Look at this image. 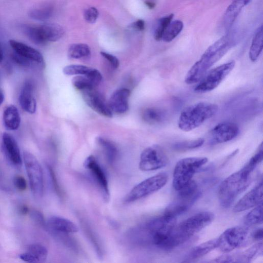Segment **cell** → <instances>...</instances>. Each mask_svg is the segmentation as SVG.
Instances as JSON below:
<instances>
[{"label":"cell","mask_w":263,"mask_h":263,"mask_svg":"<svg viewBox=\"0 0 263 263\" xmlns=\"http://www.w3.org/2000/svg\"><path fill=\"white\" fill-rule=\"evenodd\" d=\"M176 221L175 217L163 214L162 216L135 228L131 231L130 235L136 242L152 244L165 250L170 234L176 224Z\"/></svg>","instance_id":"1"},{"label":"cell","mask_w":263,"mask_h":263,"mask_svg":"<svg viewBox=\"0 0 263 263\" xmlns=\"http://www.w3.org/2000/svg\"><path fill=\"white\" fill-rule=\"evenodd\" d=\"M233 41L227 35L210 45L187 71L184 81L187 84L199 82L208 70L231 48Z\"/></svg>","instance_id":"2"},{"label":"cell","mask_w":263,"mask_h":263,"mask_svg":"<svg viewBox=\"0 0 263 263\" xmlns=\"http://www.w3.org/2000/svg\"><path fill=\"white\" fill-rule=\"evenodd\" d=\"M214 218L213 213L202 212L176 224L169 236L166 250L172 249L187 241L211 223Z\"/></svg>","instance_id":"3"},{"label":"cell","mask_w":263,"mask_h":263,"mask_svg":"<svg viewBox=\"0 0 263 263\" xmlns=\"http://www.w3.org/2000/svg\"><path fill=\"white\" fill-rule=\"evenodd\" d=\"M218 106L208 102H199L187 106L181 112L178 127L184 132H189L200 126L214 116Z\"/></svg>","instance_id":"4"},{"label":"cell","mask_w":263,"mask_h":263,"mask_svg":"<svg viewBox=\"0 0 263 263\" xmlns=\"http://www.w3.org/2000/svg\"><path fill=\"white\" fill-rule=\"evenodd\" d=\"M251 181V176H245L240 170L224 179L220 184L218 192L220 205L224 208L230 207L250 185Z\"/></svg>","instance_id":"5"},{"label":"cell","mask_w":263,"mask_h":263,"mask_svg":"<svg viewBox=\"0 0 263 263\" xmlns=\"http://www.w3.org/2000/svg\"><path fill=\"white\" fill-rule=\"evenodd\" d=\"M177 196L166 208L164 214L176 218L187 211L201 195L198 186L194 180L177 191Z\"/></svg>","instance_id":"6"},{"label":"cell","mask_w":263,"mask_h":263,"mask_svg":"<svg viewBox=\"0 0 263 263\" xmlns=\"http://www.w3.org/2000/svg\"><path fill=\"white\" fill-rule=\"evenodd\" d=\"M208 159L204 157L184 158L179 160L173 173V185L178 191L187 184L195 174L205 163Z\"/></svg>","instance_id":"7"},{"label":"cell","mask_w":263,"mask_h":263,"mask_svg":"<svg viewBox=\"0 0 263 263\" xmlns=\"http://www.w3.org/2000/svg\"><path fill=\"white\" fill-rule=\"evenodd\" d=\"M23 33L36 45H45L49 42L60 40L64 34V28L56 23H45L40 25H24Z\"/></svg>","instance_id":"8"},{"label":"cell","mask_w":263,"mask_h":263,"mask_svg":"<svg viewBox=\"0 0 263 263\" xmlns=\"http://www.w3.org/2000/svg\"><path fill=\"white\" fill-rule=\"evenodd\" d=\"M168 176L165 173H160L141 181L127 194L124 198L125 203H130L145 197L162 188L167 183Z\"/></svg>","instance_id":"9"},{"label":"cell","mask_w":263,"mask_h":263,"mask_svg":"<svg viewBox=\"0 0 263 263\" xmlns=\"http://www.w3.org/2000/svg\"><path fill=\"white\" fill-rule=\"evenodd\" d=\"M235 64V62L231 61L211 69L199 81L195 91L203 93L216 88L233 69Z\"/></svg>","instance_id":"10"},{"label":"cell","mask_w":263,"mask_h":263,"mask_svg":"<svg viewBox=\"0 0 263 263\" xmlns=\"http://www.w3.org/2000/svg\"><path fill=\"white\" fill-rule=\"evenodd\" d=\"M23 159L31 193L34 197L39 198L44 191L42 167L36 157L30 152H24Z\"/></svg>","instance_id":"11"},{"label":"cell","mask_w":263,"mask_h":263,"mask_svg":"<svg viewBox=\"0 0 263 263\" xmlns=\"http://www.w3.org/2000/svg\"><path fill=\"white\" fill-rule=\"evenodd\" d=\"M168 158L163 149L158 145L144 149L141 154L139 169L144 172L156 170L165 166Z\"/></svg>","instance_id":"12"},{"label":"cell","mask_w":263,"mask_h":263,"mask_svg":"<svg viewBox=\"0 0 263 263\" xmlns=\"http://www.w3.org/2000/svg\"><path fill=\"white\" fill-rule=\"evenodd\" d=\"M248 235V231L245 227L236 226L230 228L218 237V248L222 252L229 253L243 245Z\"/></svg>","instance_id":"13"},{"label":"cell","mask_w":263,"mask_h":263,"mask_svg":"<svg viewBox=\"0 0 263 263\" xmlns=\"http://www.w3.org/2000/svg\"><path fill=\"white\" fill-rule=\"evenodd\" d=\"M84 167L87 170L98 184L105 200L109 198V190L106 174L97 159L92 155L84 160Z\"/></svg>","instance_id":"14"},{"label":"cell","mask_w":263,"mask_h":263,"mask_svg":"<svg viewBox=\"0 0 263 263\" xmlns=\"http://www.w3.org/2000/svg\"><path fill=\"white\" fill-rule=\"evenodd\" d=\"M238 126L232 122H222L215 126L209 134V142L215 145L228 142L238 134Z\"/></svg>","instance_id":"15"},{"label":"cell","mask_w":263,"mask_h":263,"mask_svg":"<svg viewBox=\"0 0 263 263\" xmlns=\"http://www.w3.org/2000/svg\"><path fill=\"white\" fill-rule=\"evenodd\" d=\"M262 182L261 181L237 202L233 208V212L245 211L262 202Z\"/></svg>","instance_id":"16"},{"label":"cell","mask_w":263,"mask_h":263,"mask_svg":"<svg viewBox=\"0 0 263 263\" xmlns=\"http://www.w3.org/2000/svg\"><path fill=\"white\" fill-rule=\"evenodd\" d=\"M83 97L86 103L98 114L111 117L112 112L102 97L93 89L83 91Z\"/></svg>","instance_id":"17"},{"label":"cell","mask_w":263,"mask_h":263,"mask_svg":"<svg viewBox=\"0 0 263 263\" xmlns=\"http://www.w3.org/2000/svg\"><path fill=\"white\" fill-rule=\"evenodd\" d=\"M45 226L53 234L74 233L79 231L78 227L72 221L58 216L50 217Z\"/></svg>","instance_id":"18"},{"label":"cell","mask_w":263,"mask_h":263,"mask_svg":"<svg viewBox=\"0 0 263 263\" xmlns=\"http://www.w3.org/2000/svg\"><path fill=\"white\" fill-rule=\"evenodd\" d=\"M2 146L5 154L13 165L20 166L22 159L18 146L14 138L7 133L2 136Z\"/></svg>","instance_id":"19"},{"label":"cell","mask_w":263,"mask_h":263,"mask_svg":"<svg viewBox=\"0 0 263 263\" xmlns=\"http://www.w3.org/2000/svg\"><path fill=\"white\" fill-rule=\"evenodd\" d=\"M130 91L126 88H121L114 91L108 101V106L116 114H123L128 109V99Z\"/></svg>","instance_id":"20"},{"label":"cell","mask_w":263,"mask_h":263,"mask_svg":"<svg viewBox=\"0 0 263 263\" xmlns=\"http://www.w3.org/2000/svg\"><path fill=\"white\" fill-rule=\"evenodd\" d=\"M9 44L15 53L31 62H33L42 65L44 64V58L42 54L35 48L14 40H10Z\"/></svg>","instance_id":"21"},{"label":"cell","mask_w":263,"mask_h":263,"mask_svg":"<svg viewBox=\"0 0 263 263\" xmlns=\"http://www.w3.org/2000/svg\"><path fill=\"white\" fill-rule=\"evenodd\" d=\"M18 101L22 108L26 112L30 114L35 112L36 103L33 96V86L30 82H25L20 92Z\"/></svg>","instance_id":"22"},{"label":"cell","mask_w":263,"mask_h":263,"mask_svg":"<svg viewBox=\"0 0 263 263\" xmlns=\"http://www.w3.org/2000/svg\"><path fill=\"white\" fill-rule=\"evenodd\" d=\"M251 0H233L227 8L223 17V24L226 31H229L242 9Z\"/></svg>","instance_id":"23"},{"label":"cell","mask_w":263,"mask_h":263,"mask_svg":"<svg viewBox=\"0 0 263 263\" xmlns=\"http://www.w3.org/2000/svg\"><path fill=\"white\" fill-rule=\"evenodd\" d=\"M262 243L258 242L237 254H227L228 262H248L262 251Z\"/></svg>","instance_id":"24"},{"label":"cell","mask_w":263,"mask_h":263,"mask_svg":"<svg viewBox=\"0 0 263 263\" xmlns=\"http://www.w3.org/2000/svg\"><path fill=\"white\" fill-rule=\"evenodd\" d=\"M3 122L6 128L9 130H14L19 127L21 118L15 106L11 105L6 108L3 113Z\"/></svg>","instance_id":"25"},{"label":"cell","mask_w":263,"mask_h":263,"mask_svg":"<svg viewBox=\"0 0 263 263\" xmlns=\"http://www.w3.org/2000/svg\"><path fill=\"white\" fill-rule=\"evenodd\" d=\"M263 28L260 26L256 31L253 37L249 50V58L252 62L256 61L262 50Z\"/></svg>","instance_id":"26"},{"label":"cell","mask_w":263,"mask_h":263,"mask_svg":"<svg viewBox=\"0 0 263 263\" xmlns=\"http://www.w3.org/2000/svg\"><path fill=\"white\" fill-rule=\"evenodd\" d=\"M218 238L203 242L193 248L190 253V256L193 259L200 258L218 248Z\"/></svg>","instance_id":"27"},{"label":"cell","mask_w":263,"mask_h":263,"mask_svg":"<svg viewBox=\"0 0 263 263\" xmlns=\"http://www.w3.org/2000/svg\"><path fill=\"white\" fill-rule=\"evenodd\" d=\"M166 117L164 111L161 109L150 107L145 109L142 114L144 121L150 124H157L164 121Z\"/></svg>","instance_id":"28"},{"label":"cell","mask_w":263,"mask_h":263,"mask_svg":"<svg viewBox=\"0 0 263 263\" xmlns=\"http://www.w3.org/2000/svg\"><path fill=\"white\" fill-rule=\"evenodd\" d=\"M53 7L49 4H43L30 10L28 15L32 19L44 21L49 19L52 15Z\"/></svg>","instance_id":"29"},{"label":"cell","mask_w":263,"mask_h":263,"mask_svg":"<svg viewBox=\"0 0 263 263\" xmlns=\"http://www.w3.org/2000/svg\"><path fill=\"white\" fill-rule=\"evenodd\" d=\"M263 158L262 143L259 145L257 151L250 158L247 164L240 170L242 174L246 177L251 176V174L254 171L258 164L262 161Z\"/></svg>","instance_id":"30"},{"label":"cell","mask_w":263,"mask_h":263,"mask_svg":"<svg viewBox=\"0 0 263 263\" xmlns=\"http://www.w3.org/2000/svg\"><path fill=\"white\" fill-rule=\"evenodd\" d=\"M90 49L85 44H73L69 46L68 49V55L71 59H87L90 57Z\"/></svg>","instance_id":"31"},{"label":"cell","mask_w":263,"mask_h":263,"mask_svg":"<svg viewBox=\"0 0 263 263\" xmlns=\"http://www.w3.org/2000/svg\"><path fill=\"white\" fill-rule=\"evenodd\" d=\"M97 142L102 148L108 162L112 163L115 161L118 154L116 146L110 141L102 137H98Z\"/></svg>","instance_id":"32"},{"label":"cell","mask_w":263,"mask_h":263,"mask_svg":"<svg viewBox=\"0 0 263 263\" xmlns=\"http://www.w3.org/2000/svg\"><path fill=\"white\" fill-rule=\"evenodd\" d=\"M183 24L180 20L171 22L165 29L162 40L165 42H170L173 40L182 31Z\"/></svg>","instance_id":"33"},{"label":"cell","mask_w":263,"mask_h":263,"mask_svg":"<svg viewBox=\"0 0 263 263\" xmlns=\"http://www.w3.org/2000/svg\"><path fill=\"white\" fill-rule=\"evenodd\" d=\"M245 223L248 226H256L262 223V203L255 206L246 216Z\"/></svg>","instance_id":"34"},{"label":"cell","mask_w":263,"mask_h":263,"mask_svg":"<svg viewBox=\"0 0 263 263\" xmlns=\"http://www.w3.org/2000/svg\"><path fill=\"white\" fill-rule=\"evenodd\" d=\"M27 252L34 257L36 262L45 261L48 256L47 248L39 243L29 245L27 248Z\"/></svg>","instance_id":"35"},{"label":"cell","mask_w":263,"mask_h":263,"mask_svg":"<svg viewBox=\"0 0 263 263\" xmlns=\"http://www.w3.org/2000/svg\"><path fill=\"white\" fill-rule=\"evenodd\" d=\"M72 85L82 91L95 88L96 86L93 82L85 75H78L72 80Z\"/></svg>","instance_id":"36"},{"label":"cell","mask_w":263,"mask_h":263,"mask_svg":"<svg viewBox=\"0 0 263 263\" xmlns=\"http://www.w3.org/2000/svg\"><path fill=\"white\" fill-rule=\"evenodd\" d=\"M173 16V14H171L158 20L154 33V38L156 41L162 40L163 33L169 24L172 22Z\"/></svg>","instance_id":"37"},{"label":"cell","mask_w":263,"mask_h":263,"mask_svg":"<svg viewBox=\"0 0 263 263\" xmlns=\"http://www.w3.org/2000/svg\"><path fill=\"white\" fill-rule=\"evenodd\" d=\"M204 142L203 138H198L195 140L182 141L175 143L173 148L178 151H183L192 149L200 147Z\"/></svg>","instance_id":"38"},{"label":"cell","mask_w":263,"mask_h":263,"mask_svg":"<svg viewBox=\"0 0 263 263\" xmlns=\"http://www.w3.org/2000/svg\"><path fill=\"white\" fill-rule=\"evenodd\" d=\"M91 68L82 65H70L65 66L63 73L67 76L86 75Z\"/></svg>","instance_id":"39"},{"label":"cell","mask_w":263,"mask_h":263,"mask_svg":"<svg viewBox=\"0 0 263 263\" xmlns=\"http://www.w3.org/2000/svg\"><path fill=\"white\" fill-rule=\"evenodd\" d=\"M83 16L87 23L93 24L96 22L98 17L99 11L96 8L91 7L84 11Z\"/></svg>","instance_id":"40"},{"label":"cell","mask_w":263,"mask_h":263,"mask_svg":"<svg viewBox=\"0 0 263 263\" xmlns=\"http://www.w3.org/2000/svg\"><path fill=\"white\" fill-rule=\"evenodd\" d=\"M100 54L110 63L111 67L114 68H117L119 66V61L118 59L112 54L105 52H101Z\"/></svg>","instance_id":"41"},{"label":"cell","mask_w":263,"mask_h":263,"mask_svg":"<svg viewBox=\"0 0 263 263\" xmlns=\"http://www.w3.org/2000/svg\"><path fill=\"white\" fill-rule=\"evenodd\" d=\"M15 187L20 191H25L27 188V183L25 179L20 175L16 176L13 179Z\"/></svg>","instance_id":"42"},{"label":"cell","mask_w":263,"mask_h":263,"mask_svg":"<svg viewBox=\"0 0 263 263\" xmlns=\"http://www.w3.org/2000/svg\"><path fill=\"white\" fill-rule=\"evenodd\" d=\"M30 216L33 220L37 224L42 226L46 225V222L44 220V217L39 211L32 210L30 212Z\"/></svg>","instance_id":"43"},{"label":"cell","mask_w":263,"mask_h":263,"mask_svg":"<svg viewBox=\"0 0 263 263\" xmlns=\"http://www.w3.org/2000/svg\"><path fill=\"white\" fill-rule=\"evenodd\" d=\"M12 58L15 63L21 66H29L32 62L15 52L12 54Z\"/></svg>","instance_id":"44"},{"label":"cell","mask_w":263,"mask_h":263,"mask_svg":"<svg viewBox=\"0 0 263 263\" xmlns=\"http://www.w3.org/2000/svg\"><path fill=\"white\" fill-rule=\"evenodd\" d=\"M48 170L49 171V173L50 175V177L51 179V181L52 182L53 186H54V190L57 193V194H60V189H59V186L58 183V182L57 181V179L55 176V174L52 170V168L51 167V166H48Z\"/></svg>","instance_id":"45"},{"label":"cell","mask_w":263,"mask_h":263,"mask_svg":"<svg viewBox=\"0 0 263 263\" xmlns=\"http://www.w3.org/2000/svg\"><path fill=\"white\" fill-rule=\"evenodd\" d=\"M132 27L137 31H143L145 28V22L142 20H138L133 23Z\"/></svg>","instance_id":"46"},{"label":"cell","mask_w":263,"mask_h":263,"mask_svg":"<svg viewBox=\"0 0 263 263\" xmlns=\"http://www.w3.org/2000/svg\"><path fill=\"white\" fill-rule=\"evenodd\" d=\"M263 231L262 228L256 230L252 234V238L255 240L259 241L262 239Z\"/></svg>","instance_id":"47"},{"label":"cell","mask_w":263,"mask_h":263,"mask_svg":"<svg viewBox=\"0 0 263 263\" xmlns=\"http://www.w3.org/2000/svg\"><path fill=\"white\" fill-rule=\"evenodd\" d=\"M28 212H29V209L25 205H23L20 209V212L22 215H26V214H27L28 213Z\"/></svg>","instance_id":"48"},{"label":"cell","mask_w":263,"mask_h":263,"mask_svg":"<svg viewBox=\"0 0 263 263\" xmlns=\"http://www.w3.org/2000/svg\"><path fill=\"white\" fill-rule=\"evenodd\" d=\"M145 4L149 9H153L155 7V3L152 2L146 1Z\"/></svg>","instance_id":"49"},{"label":"cell","mask_w":263,"mask_h":263,"mask_svg":"<svg viewBox=\"0 0 263 263\" xmlns=\"http://www.w3.org/2000/svg\"><path fill=\"white\" fill-rule=\"evenodd\" d=\"M3 58H4L3 50L2 45L0 43V63H1L3 61Z\"/></svg>","instance_id":"50"},{"label":"cell","mask_w":263,"mask_h":263,"mask_svg":"<svg viewBox=\"0 0 263 263\" xmlns=\"http://www.w3.org/2000/svg\"><path fill=\"white\" fill-rule=\"evenodd\" d=\"M4 100V95L2 91L0 90V106Z\"/></svg>","instance_id":"51"}]
</instances>
